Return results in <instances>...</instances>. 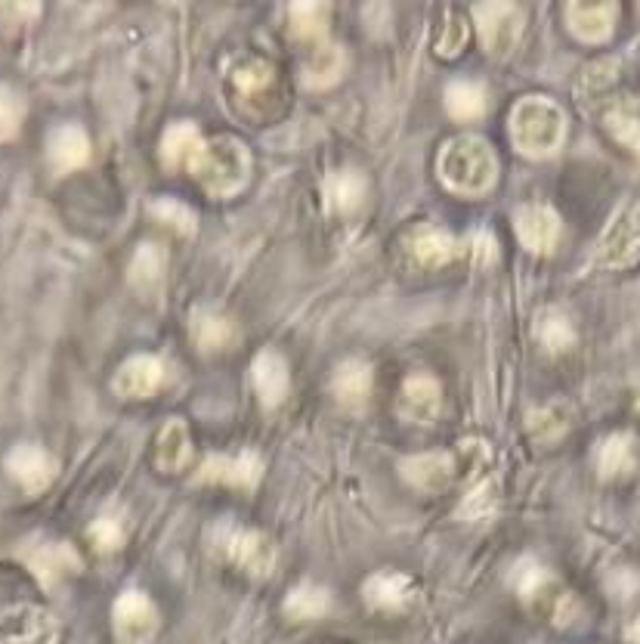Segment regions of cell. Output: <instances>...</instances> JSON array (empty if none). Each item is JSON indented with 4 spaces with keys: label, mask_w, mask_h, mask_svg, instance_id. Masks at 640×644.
Returning a JSON list of instances; mask_svg holds the SVG:
<instances>
[{
    "label": "cell",
    "mask_w": 640,
    "mask_h": 644,
    "mask_svg": "<svg viewBox=\"0 0 640 644\" xmlns=\"http://www.w3.org/2000/svg\"><path fill=\"white\" fill-rule=\"evenodd\" d=\"M566 137V118L547 96H526L511 112V140L530 158H547L561 149Z\"/></svg>",
    "instance_id": "obj_1"
},
{
    "label": "cell",
    "mask_w": 640,
    "mask_h": 644,
    "mask_svg": "<svg viewBox=\"0 0 640 644\" xmlns=\"http://www.w3.org/2000/svg\"><path fill=\"white\" fill-rule=\"evenodd\" d=\"M495 173H499V165H495L489 142L473 137V134L446 142V149L439 156L442 183L461 196H483L486 189L495 183Z\"/></svg>",
    "instance_id": "obj_2"
},
{
    "label": "cell",
    "mask_w": 640,
    "mask_h": 644,
    "mask_svg": "<svg viewBox=\"0 0 640 644\" xmlns=\"http://www.w3.org/2000/svg\"><path fill=\"white\" fill-rule=\"evenodd\" d=\"M248 149L233 137H217V140H204L195 161L189 165V173H195L202 180V187L211 196H233L245 187L248 180Z\"/></svg>",
    "instance_id": "obj_3"
},
{
    "label": "cell",
    "mask_w": 640,
    "mask_h": 644,
    "mask_svg": "<svg viewBox=\"0 0 640 644\" xmlns=\"http://www.w3.org/2000/svg\"><path fill=\"white\" fill-rule=\"evenodd\" d=\"M640 257V199H628L612 214L604 236L597 242V261L604 267H628Z\"/></svg>",
    "instance_id": "obj_4"
},
{
    "label": "cell",
    "mask_w": 640,
    "mask_h": 644,
    "mask_svg": "<svg viewBox=\"0 0 640 644\" xmlns=\"http://www.w3.org/2000/svg\"><path fill=\"white\" fill-rule=\"evenodd\" d=\"M220 551L233 561L238 570H245L248 577L264 580L273 573L276 567V546L273 539L257 530H245V527H226L220 534Z\"/></svg>",
    "instance_id": "obj_5"
},
{
    "label": "cell",
    "mask_w": 640,
    "mask_h": 644,
    "mask_svg": "<svg viewBox=\"0 0 640 644\" xmlns=\"http://www.w3.org/2000/svg\"><path fill=\"white\" fill-rule=\"evenodd\" d=\"M473 19L480 29V44L492 56H508L523 34V13L514 3H477Z\"/></svg>",
    "instance_id": "obj_6"
},
{
    "label": "cell",
    "mask_w": 640,
    "mask_h": 644,
    "mask_svg": "<svg viewBox=\"0 0 640 644\" xmlns=\"http://www.w3.org/2000/svg\"><path fill=\"white\" fill-rule=\"evenodd\" d=\"M111 623L121 644H146L158 632V611L152 598L140 589H127L111 608Z\"/></svg>",
    "instance_id": "obj_7"
},
{
    "label": "cell",
    "mask_w": 640,
    "mask_h": 644,
    "mask_svg": "<svg viewBox=\"0 0 640 644\" xmlns=\"http://www.w3.org/2000/svg\"><path fill=\"white\" fill-rule=\"evenodd\" d=\"M264 477V462L257 453H238V456H207L202 468L195 472V484H226V487L254 489Z\"/></svg>",
    "instance_id": "obj_8"
},
{
    "label": "cell",
    "mask_w": 640,
    "mask_h": 644,
    "mask_svg": "<svg viewBox=\"0 0 640 644\" xmlns=\"http://www.w3.org/2000/svg\"><path fill=\"white\" fill-rule=\"evenodd\" d=\"M516 236L532 254H551L561 242V218L547 204H526L516 211Z\"/></svg>",
    "instance_id": "obj_9"
},
{
    "label": "cell",
    "mask_w": 640,
    "mask_h": 644,
    "mask_svg": "<svg viewBox=\"0 0 640 644\" xmlns=\"http://www.w3.org/2000/svg\"><path fill=\"white\" fill-rule=\"evenodd\" d=\"M399 472L422 493H442L455 481V456L452 453H418L399 462Z\"/></svg>",
    "instance_id": "obj_10"
},
{
    "label": "cell",
    "mask_w": 640,
    "mask_h": 644,
    "mask_svg": "<svg viewBox=\"0 0 640 644\" xmlns=\"http://www.w3.org/2000/svg\"><path fill=\"white\" fill-rule=\"evenodd\" d=\"M164 384V366L156 357L149 353H137L115 372V381L111 388L118 397L125 400H142V397H152L158 393V388Z\"/></svg>",
    "instance_id": "obj_11"
},
{
    "label": "cell",
    "mask_w": 640,
    "mask_h": 644,
    "mask_svg": "<svg viewBox=\"0 0 640 644\" xmlns=\"http://www.w3.org/2000/svg\"><path fill=\"white\" fill-rule=\"evenodd\" d=\"M362 598L369 608L384 613H399L406 611L415 598V582L408 580L406 573L399 570H377L372 573L365 585H362Z\"/></svg>",
    "instance_id": "obj_12"
},
{
    "label": "cell",
    "mask_w": 640,
    "mask_h": 644,
    "mask_svg": "<svg viewBox=\"0 0 640 644\" xmlns=\"http://www.w3.org/2000/svg\"><path fill=\"white\" fill-rule=\"evenodd\" d=\"M250 381L266 409H276L288 397L291 378H288V362L276 350H260L250 362Z\"/></svg>",
    "instance_id": "obj_13"
},
{
    "label": "cell",
    "mask_w": 640,
    "mask_h": 644,
    "mask_svg": "<svg viewBox=\"0 0 640 644\" xmlns=\"http://www.w3.org/2000/svg\"><path fill=\"white\" fill-rule=\"evenodd\" d=\"M406 249L412 261L424 270L446 267L458 257V242L439 226H415L406 236Z\"/></svg>",
    "instance_id": "obj_14"
},
{
    "label": "cell",
    "mask_w": 640,
    "mask_h": 644,
    "mask_svg": "<svg viewBox=\"0 0 640 644\" xmlns=\"http://www.w3.org/2000/svg\"><path fill=\"white\" fill-rule=\"evenodd\" d=\"M7 472L17 477L19 484H22V489L41 493V489H47L50 484H53L56 465H53V458H50L41 446L22 443V446H17V450L7 456Z\"/></svg>",
    "instance_id": "obj_15"
},
{
    "label": "cell",
    "mask_w": 640,
    "mask_h": 644,
    "mask_svg": "<svg viewBox=\"0 0 640 644\" xmlns=\"http://www.w3.org/2000/svg\"><path fill=\"white\" fill-rule=\"evenodd\" d=\"M442 407V388L434 376H412L403 384L399 393V412L406 415L408 422L430 424L439 415Z\"/></svg>",
    "instance_id": "obj_16"
},
{
    "label": "cell",
    "mask_w": 640,
    "mask_h": 644,
    "mask_svg": "<svg viewBox=\"0 0 640 644\" xmlns=\"http://www.w3.org/2000/svg\"><path fill=\"white\" fill-rule=\"evenodd\" d=\"M619 19V7L616 3H569L566 7V22L576 38L588 41V44H600L607 41Z\"/></svg>",
    "instance_id": "obj_17"
},
{
    "label": "cell",
    "mask_w": 640,
    "mask_h": 644,
    "mask_svg": "<svg viewBox=\"0 0 640 644\" xmlns=\"http://www.w3.org/2000/svg\"><path fill=\"white\" fill-rule=\"evenodd\" d=\"M372 384H375V376H372V366L365 360H344L331 378L334 400L346 409L365 407L369 397H372Z\"/></svg>",
    "instance_id": "obj_18"
},
{
    "label": "cell",
    "mask_w": 640,
    "mask_h": 644,
    "mask_svg": "<svg viewBox=\"0 0 640 644\" xmlns=\"http://www.w3.org/2000/svg\"><path fill=\"white\" fill-rule=\"evenodd\" d=\"M50 161L56 171H78L90 158V137L78 125H63L50 134Z\"/></svg>",
    "instance_id": "obj_19"
},
{
    "label": "cell",
    "mask_w": 640,
    "mask_h": 644,
    "mask_svg": "<svg viewBox=\"0 0 640 644\" xmlns=\"http://www.w3.org/2000/svg\"><path fill=\"white\" fill-rule=\"evenodd\" d=\"M322 192H326V202H329L331 211L338 214H353L360 211V204L365 202V177H362L356 168H344V171H334L326 177L322 183Z\"/></svg>",
    "instance_id": "obj_20"
},
{
    "label": "cell",
    "mask_w": 640,
    "mask_h": 644,
    "mask_svg": "<svg viewBox=\"0 0 640 644\" xmlns=\"http://www.w3.org/2000/svg\"><path fill=\"white\" fill-rule=\"evenodd\" d=\"M638 465V441L631 434H609L597 446V474L604 481H616L622 474L634 472Z\"/></svg>",
    "instance_id": "obj_21"
},
{
    "label": "cell",
    "mask_w": 640,
    "mask_h": 644,
    "mask_svg": "<svg viewBox=\"0 0 640 644\" xmlns=\"http://www.w3.org/2000/svg\"><path fill=\"white\" fill-rule=\"evenodd\" d=\"M192 458V441H189L186 424L180 419H171L158 431L156 441V465L161 472H183L186 462Z\"/></svg>",
    "instance_id": "obj_22"
},
{
    "label": "cell",
    "mask_w": 640,
    "mask_h": 644,
    "mask_svg": "<svg viewBox=\"0 0 640 644\" xmlns=\"http://www.w3.org/2000/svg\"><path fill=\"white\" fill-rule=\"evenodd\" d=\"M164 270H168V254L156 242H146L137 249L134 261H130V285L140 292V295H156L164 279Z\"/></svg>",
    "instance_id": "obj_23"
},
{
    "label": "cell",
    "mask_w": 640,
    "mask_h": 644,
    "mask_svg": "<svg viewBox=\"0 0 640 644\" xmlns=\"http://www.w3.org/2000/svg\"><path fill=\"white\" fill-rule=\"evenodd\" d=\"M331 608V592L326 585H316V582H297L295 589L285 595L281 611L288 620L295 623H307V620H319L326 616Z\"/></svg>",
    "instance_id": "obj_24"
},
{
    "label": "cell",
    "mask_w": 640,
    "mask_h": 644,
    "mask_svg": "<svg viewBox=\"0 0 640 644\" xmlns=\"http://www.w3.org/2000/svg\"><path fill=\"white\" fill-rule=\"evenodd\" d=\"M204 146L202 134L195 130V125H173L168 127V134H164V140H161V161L177 171V168H186L195 161L199 156V149Z\"/></svg>",
    "instance_id": "obj_25"
},
{
    "label": "cell",
    "mask_w": 640,
    "mask_h": 644,
    "mask_svg": "<svg viewBox=\"0 0 640 644\" xmlns=\"http://www.w3.org/2000/svg\"><path fill=\"white\" fill-rule=\"evenodd\" d=\"M511 589L523 601H542L554 595V577L545 564H538L535 558H520L511 570Z\"/></svg>",
    "instance_id": "obj_26"
},
{
    "label": "cell",
    "mask_w": 640,
    "mask_h": 644,
    "mask_svg": "<svg viewBox=\"0 0 640 644\" xmlns=\"http://www.w3.org/2000/svg\"><path fill=\"white\" fill-rule=\"evenodd\" d=\"M446 109L455 122H477L486 112V91L477 81H452L446 87Z\"/></svg>",
    "instance_id": "obj_27"
},
{
    "label": "cell",
    "mask_w": 640,
    "mask_h": 644,
    "mask_svg": "<svg viewBox=\"0 0 640 644\" xmlns=\"http://www.w3.org/2000/svg\"><path fill=\"white\" fill-rule=\"evenodd\" d=\"M230 81L233 87L242 96H260L264 91H269L273 84V65L266 60H257V56H238L233 65H230Z\"/></svg>",
    "instance_id": "obj_28"
},
{
    "label": "cell",
    "mask_w": 640,
    "mask_h": 644,
    "mask_svg": "<svg viewBox=\"0 0 640 644\" xmlns=\"http://www.w3.org/2000/svg\"><path fill=\"white\" fill-rule=\"evenodd\" d=\"M192 338L202 350H223L235 341V326L214 310H199L192 316Z\"/></svg>",
    "instance_id": "obj_29"
},
{
    "label": "cell",
    "mask_w": 640,
    "mask_h": 644,
    "mask_svg": "<svg viewBox=\"0 0 640 644\" xmlns=\"http://www.w3.org/2000/svg\"><path fill=\"white\" fill-rule=\"evenodd\" d=\"M341 72H344V53L338 47H319L303 63V84L322 91V87H331L334 81L341 78Z\"/></svg>",
    "instance_id": "obj_30"
},
{
    "label": "cell",
    "mask_w": 640,
    "mask_h": 644,
    "mask_svg": "<svg viewBox=\"0 0 640 644\" xmlns=\"http://www.w3.org/2000/svg\"><path fill=\"white\" fill-rule=\"evenodd\" d=\"M32 570L41 577V582H56L68 570H78V555L68 546H44L32 555Z\"/></svg>",
    "instance_id": "obj_31"
},
{
    "label": "cell",
    "mask_w": 640,
    "mask_h": 644,
    "mask_svg": "<svg viewBox=\"0 0 640 644\" xmlns=\"http://www.w3.org/2000/svg\"><path fill=\"white\" fill-rule=\"evenodd\" d=\"M288 19H291V29H295L297 38L319 41L322 34L329 32L331 10L326 3H291Z\"/></svg>",
    "instance_id": "obj_32"
},
{
    "label": "cell",
    "mask_w": 640,
    "mask_h": 644,
    "mask_svg": "<svg viewBox=\"0 0 640 644\" xmlns=\"http://www.w3.org/2000/svg\"><path fill=\"white\" fill-rule=\"evenodd\" d=\"M535 331H538L542 347L551 350V353H563V350H569V347L576 345V329H573V323L561 310H545Z\"/></svg>",
    "instance_id": "obj_33"
},
{
    "label": "cell",
    "mask_w": 640,
    "mask_h": 644,
    "mask_svg": "<svg viewBox=\"0 0 640 644\" xmlns=\"http://www.w3.org/2000/svg\"><path fill=\"white\" fill-rule=\"evenodd\" d=\"M569 431V409L551 403L545 409H535L530 415V434L535 441L554 443Z\"/></svg>",
    "instance_id": "obj_34"
},
{
    "label": "cell",
    "mask_w": 640,
    "mask_h": 644,
    "mask_svg": "<svg viewBox=\"0 0 640 644\" xmlns=\"http://www.w3.org/2000/svg\"><path fill=\"white\" fill-rule=\"evenodd\" d=\"M607 130L612 134V140L622 142L625 149H631L640 158V118L631 112L612 109L607 115Z\"/></svg>",
    "instance_id": "obj_35"
},
{
    "label": "cell",
    "mask_w": 640,
    "mask_h": 644,
    "mask_svg": "<svg viewBox=\"0 0 640 644\" xmlns=\"http://www.w3.org/2000/svg\"><path fill=\"white\" fill-rule=\"evenodd\" d=\"M152 218L173 226L177 233H186V236L195 233V214L183 202H177V199H158V202H152Z\"/></svg>",
    "instance_id": "obj_36"
},
{
    "label": "cell",
    "mask_w": 640,
    "mask_h": 644,
    "mask_svg": "<svg viewBox=\"0 0 640 644\" xmlns=\"http://www.w3.org/2000/svg\"><path fill=\"white\" fill-rule=\"evenodd\" d=\"M492 508H495V487H492V481H480V484L461 499L458 515L465 520H477L483 518V515H489Z\"/></svg>",
    "instance_id": "obj_37"
},
{
    "label": "cell",
    "mask_w": 640,
    "mask_h": 644,
    "mask_svg": "<svg viewBox=\"0 0 640 644\" xmlns=\"http://www.w3.org/2000/svg\"><path fill=\"white\" fill-rule=\"evenodd\" d=\"M87 534H90V542L99 551H115L125 546V527L115 518H96Z\"/></svg>",
    "instance_id": "obj_38"
},
{
    "label": "cell",
    "mask_w": 640,
    "mask_h": 644,
    "mask_svg": "<svg viewBox=\"0 0 640 644\" xmlns=\"http://www.w3.org/2000/svg\"><path fill=\"white\" fill-rule=\"evenodd\" d=\"M25 115V106L10 87H0V140L13 137L19 130V122Z\"/></svg>",
    "instance_id": "obj_39"
},
{
    "label": "cell",
    "mask_w": 640,
    "mask_h": 644,
    "mask_svg": "<svg viewBox=\"0 0 640 644\" xmlns=\"http://www.w3.org/2000/svg\"><path fill=\"white\" fill-rule=\"evenodd\" d=\"M53 638H56V623L44 611H32L17 644H53Z\"/></svg>",
    "instance_id": "obj_40"
},
{
    "label": "cell",
    "mask_w": 640,
    "mask_h": 644,
    "mask_svg": "<svg viewBox=\"0 0 640 644\" xmlns=\"http://www.w3.org/2000/svg\"><path fill=\"white\" fill-rule=\"evenodd\" d=\"M489 462V446L483 441H468L461 450H458V458H455V474H468V477H480L483 474V465Z\"/></svg>",
    "instance_id": "obj_41"
},
{
    "label": "cell",
    "mask_w": 640,
    "mask_h": 644,
    "mask_svg": "<svg viewBox=\"0 0 640 644\" xmlns=\"http://www.w3.org/2000/svg\"><path fill=\"white\" fill-rule=\"evenodd\" d=\"M465 41H468V29H465L461 17H449L446 38L439 41V53H442V56H452V53H458V50L465 47Z\"/></svg>",
    "instance_id": "obj_42"
},
{
    "label": "cell",
    "mask_w": 640,
    "mask_h": 644,
    "mask_svg": "<svg viewBox=\"0 0 640 644\" xmlns=\"http://www.w3.org/2000/svg\"><path fill=\"white\" fill-rule=\"evenodd\" d=\"M609 592L616 598H631L634 592H638V585H640V580H638V573L634 570H616L612 577H609Z\"/></svg>",
    "instance_id": "obj_43"
},
{
    "label": "cell",
    "mask_w": 640,
    "mask_h": 644,
    "mask_svg": "<svg viewBox=\"0 0 640 644\" xmlns=\"http://www.w3.org/2000/svg\"><path fill=\"white\" fill-rule=\"evenodd\" d=\"M628 642H634V644H640V616L628 626Z\"/></svg>",
    "instance_id": "obj_44"
},
{
    "label": "cell",
    "mask_w": 640,
    "mask_h": 644,
    "mask_svg": "<svg viewBox=\"0 0 640 644\" xmlns=\"http://www.w3.org/2000/svg\"><path fill=\"white\" fill-rule=\"evenodd\" d=\"M638 409H640V397H638Z\"/></svg>",
    "instance_id": "obj_45"
}]
</instances>
